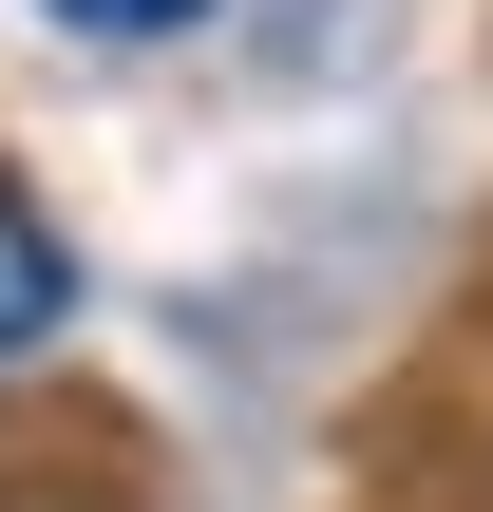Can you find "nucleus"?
<instances>
[{
  "mask_svg": "<svg viewBox=\"0 0 493 512\" xmlns=\"http://www.w3.org/2000/svg\"><path fill=\"white\" fill-rule=\"evenodd\" d=\"M57 342H76V247H57V209L0 171V380H38Z\"/></svg>",
  "mask_w": 493,
  "mask_h": 512,
  "instance_id": "obj_1",
  "label": "nucleus"
},
{
  "mask_svg": "<svg viewBox=\"0 0 493 512\" xmlns=\"http://www.w3.org/2000/svg\"><path fill=\"white\" fill-rule=\"evenodd\" d=\"M0 512H152V494H133V456H95V437H19V456H0Z\"/></svg>",
  "mask_w": 493,
  "mask_h": 512,
  "instance_id": "obj_2",
  "label": "nucleus"
},
{
  "mask_svg": "<svg viewBox=\"0 0 493 512\" xmlns=\"http://www.w3.org/2000/svg\"><path fill=\"white\" fill-rule=\"evenodd\" d=\"M38 19H57V38H190L209 0H38Z\"/></svg>",
  "mask_w": 493,
  "mask_h": 512,
  "instance_id": "obj_3",
  "label": "nucleus"
}]
</instances>
